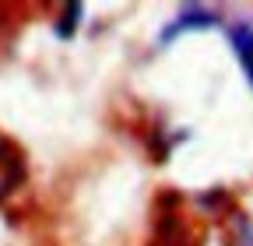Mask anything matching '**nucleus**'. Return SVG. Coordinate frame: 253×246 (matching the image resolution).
Segmentation results:
<instances>
[{
    "instance_id": "nucleus-3",
    "label": "nucleus",
    "mask_w": 253,
    "mask_h": 246,
    "mask_svg": "<svg viewBox=\"0 0 253 246\" xmlns=\"http://www.w3.org/2000/svg\"><path fill=\"white\" fill-rule=\"evenodd\" d=\"M229 46H232V53L239 56V64H243V74H246V81L253 84V25H246V21H236V25L229 28Z\"/></svg>"
},
{
    "instance_id": "nucleus-5",
    "label": "nucleus",
    "mask_w": 253,
    "mask_h": 246,
    "mask_svg": "<svg viewBox=\"0 0 253 246\" xmlns=\"http://www.w3.org/2000/svg\"><path fill=\"white\" fill-rule=\"evenodd\" d=\"M81 11H84L81 4H67V7H63V18L56 21V36L60 39H71L74 36V28L81 25Z\"/></svg>"
},
{
    "instance_id": "nucleus-4",
    "label": "nucleus",
    "mask_w": 253,
    "mask_h": 246,
    "mask_svg": "<svg viewBox=\"0 0 253 246\" xmlns=\"http://www.w3.org/2000/svg\"><path fill=\"white\" fill-rule=\"evenodd\" d=\"M229 246H253V222L246 218V214H232L229 218Z\"/></svg>"
},
{
    "instance_id": "nucleus-2",
    "label": "nucleus",
    "mask_w": 253,
    "mask_h": 246,
    "mask_svg": "<svg viewBox=\"0 0 253 246\" xmlns=\"http://www.w3.org/2000/svg\"><path fill=\"white\" fill-rule=\"evenodd\" d=\"M25 179V165H21V155L11 141L0 137V201H4L18 183Z\"/></svg>"
},
{
    "instance_id": "nucleus-1",
    "label": "nucleus",
    "mask_w": 253,
    "mask_h": 246,
    "mask_svg": "<svg viewBox=\"0 0 253 246\" xmlns=\"http://www.w3.org/2000/svg\"><path fill=\"white\" fill-rule=\"evenodd\" d=\"M221 18L214 7H204V4H186L179 7V14L158 32V46H172V39H179L183 32H201V28H214Z\"/></svg>"
}]
</instances>
